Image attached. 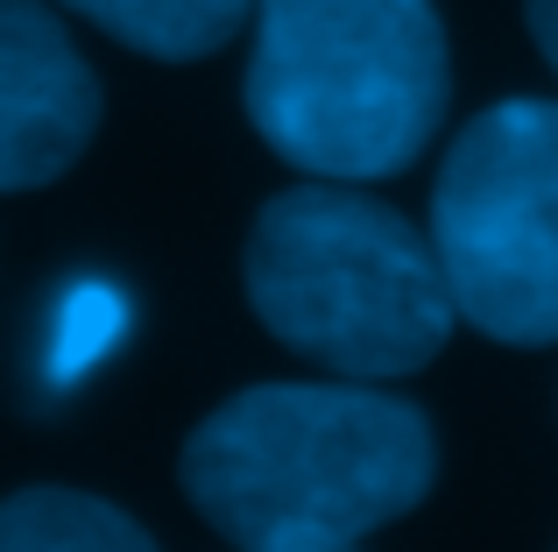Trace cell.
<instances>
[{"mask_svg":"<svg viewBox=\"0 0 558 552\" xmlns=\"http://www.w3.org/2000/svg\"><path fill=\"white\" fill-rule=\"evenodd\" d=\"M438 440L375 383H255L184 440L191 511L241 552L361 545L432 496Z\"/></svg>","mask_w":558,"mask_h":552,"instance_id":"1","label":"cell"},{"mask_svg":"<svg viewBox=\"0 0 558 552\" xmlns=\"http://www.w3.org/2000/svg\"><path fill=\"white\" fill-rule=\"evenodd\" d=\"M247 121L283 164L368 184L432 149L452 99L432 0H255Z\"/></svg>","mask_w":558,"mask_h":552,"instance_id":"2","label":"cell"},{"mask_svg":"<svg viewBox=\"0 0 558 552\" xmlns=\"http://www.w3.org/2000/svg\"><path fill=\"white\" fill-rule=\"evenodd\" d=\"M241 284L290 355L347 383L417 375L460 326L432 235L340 178L290 184L255 213Z\"/></svg>","mask_w":558,"mask_h":552,"instance_id":"3","label":"cell"},{"mask_svg":"<svg viewBox=\"0 0 558 552\" xmlns=\"http://www.w3.org/2000/svg\"><path fill=\"white\" fill-rule=\"evenodd\" d=\"M432 255L474 333L558 340V99H502L460 128L432 192Z\"/></svg>","mask_w":558,"mask_h":552,"instance_id":"4","label":"cell"},{"mask_svg":"<svg viewBox=\"0 0 558 552\" xmlns=\"http://www.w3.org/2000/svg\"><path fill=\"white\" fill-rule=\"evenodd\" d=\"M99 71L43 0H0V192L57 184L99 135Z\"/></svg>","mask_w":558,"mask_h":552,"instance_id":"5","label":"cell"},{"mask_svg":"<svg viewBox=\"0 0 558 552\" xmlns=\"http://www.w3.org/2000/svg\"><path fill=\"white\" fill-rule=\"evenodd\" d=\"M64 8L156 64H198L241 36L255 0H64Z\"/></svg>","mask_w":558,"mask_h":552,"instance_id":"6","label":"cell"},{"mask_svg":"<svg viewBox=\"0 0 558 552\" xmlns=\"http://www.w3.org/2000/svg\"><path fill=\"white\" fill-rule=\"evenodd\" d=\"M0 552H156V539L107 496L14 489L0 496Z\"/></svg>","mask_w":558,"mask_h":552,"instance_id":"7","label":"cell"},{"mask_svg":"<svg viewBox=\"0 0 558 552\" xmlns=\"http://www.w3.org/2000/svg\"><path fill=\"white\" fill-rule=\"evenodd\" d=\"M523 22H531V43L545 50V64L558 71V0H523Z\"/></svg>","mask_w":558,"mask_h":552,"instance_id":"8","label":"cell"},{"mask_svg":"<svg viewBox=\"0 0 558 552\" xmlns=\"http://www.w3.org/2000/svg\"><path fill=\"white\" fill-rule=\"evenodd\" d=\"M318 552H354V545H318Z\"/></svg>","mask_w":558,"mask_h":552,"instance_id":"9","label":"cell"}]
</instances>
